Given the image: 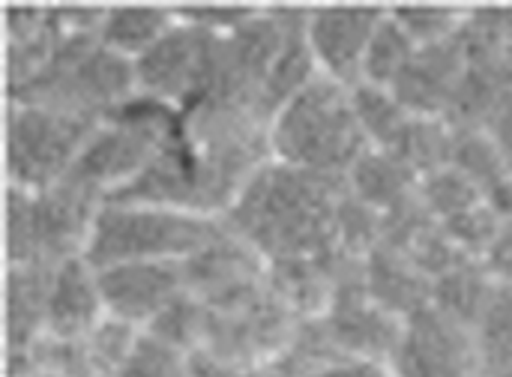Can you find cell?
I'll return each mask as SVG.
<instances>
[{
	"label": "cell",
	"mask_w": 512,
	"mask_h": 377,
	"mask_svg": "<svg viewBox=\"0 0 512 377\" xmlns=\"http://www.w3.org/2000/svg\"><path fill=\"white\" fill-rule=\"evenodd\" d=\"M174 9H177V18L183 24H192L204 33H213V36H225V33L243 27L249 18H255L261 6H252V3H192V6H174Z\"/></svg>",
	"instance_id": "d4e9b609"
},
{
	"label": "cell",
	"mask_w": 512,
	"mask_h": 377,
	"mask_svg": "<svg viewBox=\"0 0 512 377\" xmlns=\"http://www.w3.org/2000/svg\"><path fill=\"white\" fill-rule=\"evenodd\" d=\"M321 377H396L390 372L387 363H375V360H342L333 369H327Z\"/></svg>",
	"instance_id": "f1b7e54d"
},
{
	"label": "cell",
	"mask_w": 512,
	"mask_h": 377,
	"mask_svg": "<svg viewBox=\"0 0 512 377\" xmlns=\"http://www.w3.org/2000/svg\"><path fill=\"white\" fill-rule=\"evenodd\" d=\"M351 90V105H354V117L360 123V132L366 138L369 147L393 153L399 147V141L405 138L414 114L399 102V96L390 87H378V84H354Z\"/></svg>",
	"instance_id": "9a60e30c"
},
{
	"label": "cell",
	"mask_w": 512,
	"mask_h": 377,
	"mask_svg": "<svg viewBox=\"0 0 512 377\" xmlns=\"http://www.w3.org/2000/svg\"><path fill=\"white\" fill-rule=\"evenodd\" d=\"M270 159L345 180L357 156L369 147L354 117L351 90L318 78L270 117Z\"/></svg>",
	"instance_id": "7a4b0ae2"
},
{
	"label": "cell",
	"mask_w": 512,
	"mask_h": 377,
	"mask_svg": "<svg viewBox=\"0 0 512 377\" xmlns=\"http://www.w3.org/2000/svg\"><path fill=\"white\" fill-rule=\"evenodd\" d=\"M54 264L6 267V351L24 354L45 336V306Z\"/></svg>",
	"instance_id": "8fae6325"
},
{
	"label": "cell",
	"mask_w": 512,
	"mask_h": 377,
	"mask_svg": "<svg viewBox=\"0 0 512 377\" xmlns=\"http://www.w3.org/2000/svg\"><path fill=\"white\" fill-rule=\"evenodd\" d=\"M450 165L459 168L468 180H474L483 195L512 174L504 153L486 129H456Z\"/></svg>",
	"instance_id": "d6986e66"
},
{
	"label": "cell",
	"mask_w": 512,
	"mask_h": 377,
	"mask_svg": "<svg viewBox=\"0 0 512 377\" xmlns=\"http://www.w3.org/2000/svg\"><path fill=\"white\" fill-rule=\"evenodd\" d=\"M189 377H264V372L225 363V360H219V357L198 348V351L189 354Z\"/></svg>",
	"instance_id": "484cf974"
},
{
	"label": "cell",
	"mask_w": 512,
	"mask_h": 377,
	"mask_svg": "<svg viewBox=\"0 0 512 377\" xmlns=\"http://www.w3.org/2000/svg\"><path fill=\"white\" fill-rule=\"evenodd\" d=\"M174 24H177L174 6H165V3H111L102 12L99 42L108 51L135 63Z\"/></svg>",
	"instance_id": "4fadbf2b"
},
{
	"label": "cell",
	"mask_w": 512,
	"mask_h": 377,
	"mask_svg": "<svg viewBox=\"0 0 512 377\" xmlns=\"http://www.w3.org/2000/svg\"><path fill=\"white\" fill-rule=\"evenodd\" d=\"M105 315L96 267L84 255L54 264L45 306V336L81 342L105 321Z\"/></svg>",
	"instance_id": "30bf717a"
},
{
	"label": "cell",
	"mask_w": 512,
	"mask_h": 377,
	"mask_svg": "<svg viewBox=\"0 0 512 377\" xmlns=\"http://www.w3.org/2000/svg\"><path fill=\"white\" fill-rule=\"evenodd\" d=\"M345 180L270 159L237 195L222 222L267 264L324 258L333 249V216Z\"/></svg>",
	"instance_id": "6da1fadb"
},
{
	"label": "cell",
	"mask_w": 512,
	"mask_h": 377,
	"mask_svg": "<svg viewBox=\"0 0 512 377\" xmlns=\"http://www.w3.org/2000/svg\"><path fill=\"white\" fill-rule=\"evenodd\" d=\"M504 75H507V81H510L512 87V45L507 48V54H504Z\"/></svg>",
	"instance_id": "f546056e"
},
{
	"label": "cell",
	"mask_w": 512,
	"mask_h": 377,
	"mask_svg": "<svg viewBox=\"0 0 512 377\" xmlns=\"http://www.w3.org/2000/svg\"><path fill=\"white\" fill-rule=\"evenodd\" d=\"M417 195L426 204V210L438 219L447 222L483 201V192L474 180H468L459 168L447 165L417 183Z\"/></svg>",
	"instance_id": "44dd1931"
},
{
	"label": "cell",
	"mask_w": 512,
	"mask_h": 377,
	"mask_svg": "<svg viewBox=\"0 0 512 377\" xmlns=\"http://www.w3.org/2000/svg\"><path fill=\"white\" fill-rule=\"evenodd\" d=\"M390 15L405 27V33L423 48L456 39L465 27L468 6L456 3H396Z\"/></svg>",
	"instance_id": "ffe728a7"
},
{
	"label": "cell",
	"mask_w": 512,
	"mask_h": 377,
	"mask_svg": "<svg viewBox=\"0 0 512 377\" xmlns=\"http://www.w3.org/2000/svg\"><path fill=\"white\" fill-rule=\"evenodd\" d=\"M96 276L105 312L138 330H147L156 315L189 291L180 261H123L99 267Z\"/></svg>",
	"instance_id": "ba28073f"
},
{
	"label": "cell",
	"mask_w": 512,
	"mask_h": 377,
	"mask_svg": "<svg viewBox=\"0 0 512 377\" xmlns=\"http://www.w3.org/2000/svg\"><path fill=\"white\" fill-rule=\"evenodd\" d=\"M384 18H387V6L378 3L306 6L303 30L321 75L342 87L360 84L366 51Z\"/></svg>",
	"instance_id": "52a82bcc"
},
{
	"label": "cell",
	"mask_w": 512,
	"mask_h": 377,
	"mask_svg": "<svg viewBox=\"0 0 512 377\" xmlns=\"http://www.w3.org/2000/svg\"><path fill=\"white\" fill-rule=\"evenodd\" d=\"M222 231V219L177 207L105 201L84 258L99 270L123 261H189Z\"/></svg>",
	"instance_id": "3957f363"
},
{
	"label": "cell",
	"mask_w": 512,
	"mask_h": 377,
	"mask_svg": "<svg viewBox=\"0 0 512 377\" xmlns=\"http://www.w3.org/2000/svg\"><path fill=\"white\" fill-rule=\"evenodd\" d=\"M264 377H285V375H279V372H270V369H267V372H264Z\"/></svg>",
	"instance_id": "4dcf8cb0"
},
{
	"label": "cell",
	"mask_w": 512,
	"mask_h": 377,
	"mask_svg": "<svg viewBox=\"0 0 512 377\" xmlns=\"http://www.w3.org/2000/svg\"><path fill=\"white\" fill-rule=\"evenodd\" d=\"M345 189L369 207L387 213L417 192V177L399 156L366 147L345 174Z\"/></svg>",
	"instance_id": "5bb4252c"
},
{
	"label": "cell",
	"mask_w": 512,
	"mask_h": 377,
	"mask_svg": "<svg viewBox=\"0 0 512 377\" xmlns=\"http://www.w3.org/2000/svg\"><path fill=\"white\" fill-rule=\"evenodd\" d=\"M213 63L216 36L177 18V24L147 54H141L132 69L138 93L186 111L207 99L213 84Z\"/></svg>",
	"instance_id": "5b68a950"
},
{
	"label": "cell",
	"mask_w": 512,
	"mask_h": 377,
	"mask_svg": "<svg viewBox=\"0 0 512 377\" xmlns=\"http://www.w3.org/2000/svg\"><path fill=\"white\" fill-rule=\"evenodd\" d=\"M417 48L420 45L405 33V27L390 15V6H387V18L375 30L372 45L366 51L363 78L360 81L378 84V87H393L402 78V72L408 69V63L414 60Z\"/></svg>",
	"instance_id": "ac0fdd59"
},
{
	"label": "cell",
	"mask_w": 512,
	"mask_h": 377,
	"mask_svg": "<svg viewBox=\"0 0 512 377\" xmlns=\"http://www.w3.org/2000/svg\"><path fill=\"white\" fill-rule=\"evenodd\" d=\"M465 69H468V48L459 33L456 39L417 48L414 60L390 90L411 114L444 117L462 84Z\"/></svg>",
	"instance_id": "9c48e42d"
},
{
	"label": "cell",
	"mask_w": 512,
	"mask_h": 377,
	"mask_svg": "<svg viewBox=\"0 0 512 377\" xmlns=\"http://www.w3.org/2000/svg\"><path fill=\"white\" fill-rule=\"evenodd\" d=\"M363 285L369 297L399 321L411 318L414 312L432 303V282L414 267L408 255L384 246H378L363 261Z\"/></svg>",
	"instance_id": "7c38bea8"
},
{
	"label": "cell",
	"mask_w": 512,
	"mask_h": 377,
	"mask_svg": "<svg viewBox=\"0 0 512 377\" xmlns=\"http://www.w3.org/2000/svg\"><path fill=\"white\" fill-rule=\"evenodd\" d=\"M144 330L126 324V321H117L111 315H105V321L84 339L87 345V354H90V366H93V375L96 377H111L123 363L126 357L135 351L138 339H141Z\"/></svg>",
	"instance_id": "603a6c76"
},
{
	"label": "cell",
	"mask_w": 512,
	"mask_h": 377,
	"mask_svg": "<svg viewBox=\"0 0 512 377\" xmlns=\"http://www.w3.org/2000/svg\"><path fill=\"white\" fill-rule=\"evenodd\" d=\"M111 377H189V354L141 333L135 351Z\"/></svg>",
	"instance_id": "cb8c5ba5"
},
{
	"label": "cell",
	"mask_w": 512,
	"mask_h": 377,
	"mask_svg": "<svg viewBox=\"0 0 512 377\" xmlns=\"http://www.w3.org/2000/svg\"><path fill=\"white\" fill-rule=\"evenodd\" d=\"M387 366L396 377H480L474 330L429 303L402 321Z\"/></svg>",
	"instance_id": "8992f818"
},
{
	"label": "cell",
	"mask_w": 512,
	"mask_h": 377,
	"mask_svg": "<svg viewBox=\"0 0 512 377\" xmlns=\"http://www.w3.org/2000/svg\"><path fill=\"white\" fill-rule=\"evenodd\" d=\"M99 123L30 102H9V186L45 192L60 183Z\"/></svg>",
	"instance_id": "277c9868"
},
{
	"label": "cell",
	"mask_w": 512,
	"mask_h": 377,
	"mask_svg": "<svg viewBox=\"0 0 512 377\" xmlns=\"http://www.w3.org/2000/svg\"><path fill=\"white\" fill-rule=\"evenodd\" d=\"M486 132L495 138L498 150L504 153L507 165L512 168V90L504 96V102L498 105V111H495V117L489 120Z\"/></svg>",
	"instance_id": "4316f807"
},
{
	"label": "cell",
	"mask_w": 512,
	"mask_h": 377,
	"mask_svg": "<svg viewBox=\"0 0 512 377\" xmlns=\"http://www.w3.org/2000/svg\"><path fill=\"white\" fill-rule=\"evenodd\" d=\"M495 285L498 279L489 273L483 261H465L462 267L432 282V306L474 330V324L492 300Z\"/></svg>",
	"instance_id": "2e32d148"
},
{
	"label": "cell",
	"mask_w": 512,
	"mask_h": 377,
	"mask_svg": "<svg viewBox=\"0 0 512 377\" xmlns=\"http://www.w3.org/2000/svg\"><path fill=\"white\" fill-rule=\"evenodd\" d=\"M444 225V231L450 234V240L468 255V258H474V261H486V255L492 252V246L498 243V237H501V231H504V219L486 204V201H480L477 207H471V210H465V213H459V216H453V219H447V222H441Z\"/></svg>",
	"instance_id": "7402d4cb"
},
{
	"label": "cell",
	"mask_w": 512,
	"mask_h": 377,
	"mask_svg": "<svg viewBox=\"0 0 512 377\" xmlns=\"http://www.w3.org/2000/svg\"><path fill=\"white\" fill-rule=\"evenodd\" d=\"M483 264L489 267V273H492L498 282H510L512 285V222L504 225L498 243L492 246V252L486 255Z\"/></svg>",
	"instance_id": "83f0119b"
},
{
	"label": "cell",
	"mask_w": 512,
	"mask_h": 377,
	"mask_svg": "<svg viewBox=\"0 0 512 377\" xmlns=\"http://www.w3.org/2000/svg\"><path fill=\"white\" fill-rule=\"evenodd\" d=\"M480 377H512V285L498 282L474 324Z\"/></svg>",
	"instance_id": "e0dca14e"
}]
</instances>
